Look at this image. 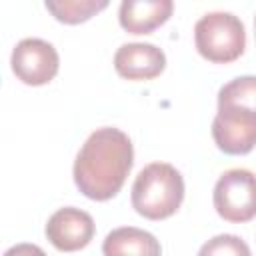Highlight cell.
<instances>
[{"instance_id": "obj_3", "label": "cell", "mask_w": 256, "mask_h": 256, "mask_svg": "<svg viewBox=\"0 0 256 256\" xmlns=\"http://www.w3.org/2000/svg\"><path fill=\"white\" fill-rule=\"evenodd\" d=\"M194 44L202 58L216 64H228L242 56L246 48V30L232 12H208L194 24Z\"/></svg>"}, {"instance_id": "obj_11", "label": "cell", "mask_w": 256, "mask_h": 256, "mask_svg": "<svg viewBox=\"0 0 256 256\" xmlns=\"http://www.w3.org/2000/svg\"><path fill=\"white\" fill-rule=\"evenodd\" d=\"M46 10L64 24H80L108 6V0H46Z\"/></svg>"}, {"instance_id": "obj_9", "label": "cell", "mask_w": 256, "mask_h": 256, "mask_svg": "<svg viewBox=\"0 0 256 256\" xmlns=\"http://www.w3.org/2000/svg\"><path fill=\"white\" fill-rule=\"evenodd\" d=\"M172 0H124L118 10V22L130 34H150L172 16Z\"/></svg>"}, {"instance_id": "obj_2", "label": "cell", "mask_w": 256, "mask_h": 256, "mask_svg": "<svg viewBox=\"0 0 256 256\" xmlns=\"http://www.w3.org/2000/svg\"><path fill=\"white\" fill-rule=\"evenodd\" d=\"M184 200V178L168 162L144 166L132 184V206L148 220L172 216Z\"/></svg>"}, {"instance_id": "obj_12", "label": "cell", "mask_w": 256, "mask_h": 256, "mask_svg": "<svg viewBox=\"0 0 256 256\" xmlns=\"http://www.w3.org/2000/svg\"><path fill=\"white\" fill-rule=\"evenodd\" d=\"M218 104H238L256 112V76H238L218 90Z\"/></svg>"}, {"instance_id": "obj_15", "label": "cell", "mask_w": 256, "mask_h": 256, "mask_svg": "<svg viewBox=\"0 0 256 256\" xmlns=\"http://www.w3.org/2000/svg\"><path fill=\"white\" fill-rule=\"evenodd\" d=\"M254 34H256V16H254Z\"/></svg>"}, {"instance_id": "obj_1", "label": "cell", "mask_w": 256, "mask_h": 256, "mask_svg": "<svg viewBox=\"0 0 256 256\" xmlns=\"http://www.w3.org/2000/svg\"><path fill=\"white\" fill-rule=\"evenodd\" d=\"M134 164V146L126 132L104 126L96 128L74 160V184L96 202L114 198L124 186Z\"/></svg>"}, {"instance_id": "obj_13", "label": "cell", "mask_w": 256, "mask_h": 256, "mask_svg": "<svg viewBox=\"0 0 256 256\" xmlns=\"http://www.w3.org/2000/svg\"><path fill=\"white\" fill-rule=\"evenodd\" d=\"M198 256H252L250 246L236 234H218L202 244Z\"/></svg>"}, {"instance_id": "obj_14", "label": "cell", "mask_w": 256, "mask_h": 256, "mask_svg": "<svg viewBox=\"0 0 256 256\" xmlns=\"http://www.w3.org/2000/svg\"><path fill=\"white\" fill-rule=\"evenodd\" d=\"M4 256H46V252L36 246V244H28V242H22V244H14L10 246Z\"/></svg>"}, {"instance_id": "obj_6", "label": "cell", "mask_w": 256, "mask_h": 256, "mask_svg": "<svg viewBox=\"0 0 256 256\" xmlns=\"http://www.w3.org/2000/svg\"><path fill=\"white\" fill-rule=\"evenodd\" d=\"M10 64L20 82L28 86H42L58 74L60 58L50 42L42 38H24L14 46Z\"/></svg>"}, {"instance_id": "obj_8", "label": "cell", "mask_w": 256, "mask_h": 256, "mask_svg": "<svg viewBox=\"0 0 256 256\" xmlns=\"http://www.w3.org/2000/svg\"><path fill=\"white\" fill-rule=\"evenodd\" d=\"M114 68L126 80H152L164 72L166 54L150 42H128L116 50Z\"/></svg>"}, {"instance_id": "obj_10", "label": "cell", "mask_w": 256, "mask_h": 256, "mask_svg": "<svg viewBox=\"0 0 256 256\" xmlns=\"http://www.w3.org/2000/svg\"><path fill=\"white\" fill-rule=\"evenodd\" d=\"M104 256H162V246L154 234L136 228L122 226L106 234L102 242Z\"/></svg>"}, {"instance_id": "obj_5", "label": "cell", "mask_w": 256, "mask_h": 256, "mask_svg": "<svg viewBox=\"0 0 256 256\" xmlns=\"http://www.w3.org/2000/svg\"><path fill=\"white\" fill-rule=\"evenodd\" d=\"M212 138L224 154L242 156L256 146V112L238 104H218Z\"/></svg>"}, {"instance_id": "obj_7", "label": "cell", "mask_w": 256, "mask_h": 256, "mask_svg": "<svg viewBox=\"0 0 256 256\" xmlns=\"http://www.w3.org/2000/svg\"><path fill=\"white\" fill-rule=\"evenodd\" d=\"M44 232L56 250L76 252L90 244V240L94 238L96 226L88 212L74 206H64L48 218Z\"/></svg>"}, {"instance_id": "obj_4", "label": "cell", "mask_w": 256, "mask_h": 256, "mask_svg": "<svg viewBox=\"0 0 256 256\" xmlns=\"http://www.w3.org/2000/svg\"><path fill=\"white\" fill-rule=\"evenodd\" d=\"M212 202L220 218L242 224L256 216V174L246 168L226 170L214 184Z\"/></svg>"}]
</instances>
